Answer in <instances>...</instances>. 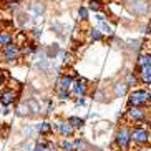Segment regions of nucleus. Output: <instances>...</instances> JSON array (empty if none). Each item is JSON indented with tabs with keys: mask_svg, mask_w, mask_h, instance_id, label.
I'll list each match as a JSON object with an SVG mask.
<instances>
[{
	"mask_svg": "<svg viewBox=\"0 0 151 151\" xmlns=\"http://www.w3.org/2000/svg\"><path fill=\"white\" fill-rule=\"evenodd\" d=\"M115 141H116V146L121 148V150H128L129 145H131V128L128 126H123V128L118 129V133L115 136Z\"/></svg>",
	"mask_w": 151,
	"mask_h": 151,
	"instance_id": "2",
	"label": "nucleus"
},
{
	"mask_svg": "<svg viewBox=\"0 0 151 151\" xmlns=\"http://www.w3.org/2000/svg\"><path fill=\"white\" fill-rule=\"evenodd\" d=\"M4 83H5V76H4V71L0 70V88L4 86Z\"/></svg>",
	"mask_w": 151,
	"mask_h": 151,
	"instance_id": "31",
	"label": "nucleus"
},
{
	"mask_svg": "<svg viewBox=\"0 0 151 151\" xmlns=\"http://www.w3.org/2000/svg\"><path fill=\"white\" fill-rule=\"evenodd\" d=\"M58 98H62V100H68V98H70V91H58Z\"/></svg>",
	"mask_w": 151,
	"mask_h": 151,
	"instance_id": "28",
	"label": "nucleus"
},
{
	"mask_svg": "<svg viewBox=\"0 0 151 151\" xmlns=\"http://www.w3.org/2000/svg\"><path fill=\"white\" fill-rule=\"evenodd\" d=\"M98 28L101 30L103 35H113V28L106 23V20H105V22H98Z\"/></svg>",
	"mask_w": 151,
	"mask_h": 151,
	"instance_id": "18",
	"label": "nucleus"
},
{
	"mask_svg": "<svg viewBox=\"0 0 151 151\" xmlns=\"http://www.w3.org/2000/svg\"><path fill=\"white\" fill-rule=\"evenodd\" d=\"M126 90H128L126 83H116L115 85V93L116 95H124L126 93Z\"/></svg>",
	"mask_w": 151,
	"mask_h": 151,
	"instance_id": "24",
	"label": "nucleus"
},
{
	"mask_svg": "<svg viewBox=\"0 0 151 151\" xmlns=\"http://www.w3.org/2000/svg\"><path fill=\"white\" fill-rule=\"evenodd\" d=\"M35 129H37V133H40V134H50L52 129H53V126L48 121H42V123H38L35 126Z\"/></svg>",
	"mask_w": 151,
	"mask_h": 151,
	"instance_id": "11",
	"label": "nucleus"
},
{
	"mask_svg": "<svg viewBox=\"0 0 151 151\" xmlns=\"http://www.w3.org/2000/svg\"><path fill=\"white\" fill-rule=\"evenodd\" d=\"M60 150L62 151H75V145L71 141H68V139H63V141L60 143Z\"/></svg>",
	"mask_w": 151,
	"mask_h": 151,
	"instance_id": "19",
	"label": "nucleus"
},
{
	"mask_svg": "<svg viewBox=\"0 0 151 151\" xmlns=\"http://www.w3.org/2000/svg\"><path fill=\"white\" fill-rule=\"evenodd\" d=\"M18 55H20V50H18L17 45L9 43L7 47H5V58H7L9 62H14V60H17Z\"/></svg>",
	"mask_w": 151,
	"mask_h": 151,
	"instance_id": "7",
	"label": "nucleus"
},
{
	"mask_svg": "<svg viewBox=\"0 0 151 151\" xmlns=\"http://www.w3.org/2000/svg\"><path fill=\"white\" fill-rule=\"evenodd\" d=\"M105 20H106V17L103 14H96V22H105Z\"/></svg>",
	"mask_w": 151,
	"mask_h": 151,
	"instance_id": "30",
	"label": "nucleus"
},
{
	"mask_svg": "<svg viewBox=\"0 0 151 151\" xmlns=\"http://www.w3.org/2000/svg\"><path fill=\"white\" fill-rule=\"evenodd\" d=\"M151 103V91H148V90H133L131 93L128 95V106H146V105H150Z\"/></svg>",
	"mask_w": 151,
	"mask_h": 151,
	"instance_id": "1",
	"label": "nucleus"
},
{
	"mask_svg": "<svg viewBox=\"0 0 151 151\" xmlns=\"http://www.w3.org/2000/svg\"><path fill=\"white\" fill-rule=\"evenodd\" d=\"M73 145H75V151H85L88 148V143L85 141L83 138H76L75 141H73Z\"/></svg>",
	"mask_w": 151,
	"mask_h": 151,
	"instance_id": "17",
	"label": "nucleus"
},
{
	"mask_svg": "<svg viewBox=\"0 0 151 151\" xmlns=\"http://www.w3.org/2000/svg\"><path fill=\"white\" fill-rule=\"evenodd\" d=\"M143 35H151V27L150 25H146V27H143V32H141Z\"/></svg>",
	"mask_w": 151,
	"mask_h": 151,
	"instance_id": "29",
	"label": "nucleus"
},
{
	"mask_svg": "<svg viewBox=\"0 0 151 151\" xmlns=\"http://www.w3.org/2000/svg\"><path fill=\"white\" fill-rule=\"evenodd\" d=\"M139 81L151 86V75H139Z\"/></svg>",
	"mask_w": 151,
	"mask_h": 151,
	"instance_id": "26",
	"label": "nucleus"
},
{
	"mask_svg": "<svg viewBox=\"0 0 151 151\" xmlns=\"http://www.w3.org/2000/svg\"><path fill=\"white\" fill-rule=\"evenodd\" d=\"M33 145H32V143H25V145H22V146L18 148V150H22V151H33Z\"/></svg>",
	"mask_w": 151,
	"mask_h": 151,
	"instance_id": "27",
	"label": "nucleus"
},
{
	"mask_svg": "<svg viewBox=\"0 0 151 151\" xmlns=\"http://www.w3.org/2000/svg\"><path fill=\"white\" fill-rule=\"evenodd\" d=\"M124 83H126V86H128V88H131V86H136V85L139 83V76H138L136 73H133V71H129V73H126Z\"/></svg>",
	"mask_w": 151,
	"mask_h": 151,
	"instance_id": "12",
	"label": "nucleus"
},
{
	"mask_svg": "<svg viewBox=\"0 0 151 151\" xmlns=\"http://www.w3.org/2000/svg\"><path fill=\"white\" fill-rule=\"evenodd\" d=\"M90 38L93 42H100V40H103V33H101V30L98 27H95V28H91L90 30Z\"/></svg>",
	"mask_w": 151,
	"mask_h": 151,
	"instance_id": "16",
	"label": "nucleus"
},
{
	"mask_svg": "<svg viewBox=\"0 0 151 151\" xmlns=\"http://www.w3.org/2000/svg\"><path fill=\"white\" fill-rule=\"evenodd\" d=\"M131 139H133L136 145H146L150 141V131L143 126H134L131 129Z\"/></svg>",
	"mask_w": 151,
	"mask_h": 151,
	"instance_id": "3",
	"label": "nucleus"
},
{
	"mask_svg": "<svg viewBox=\"0 0 151 151\" xmlns=\"http://www.w3.org/2000/svg\"><path fill=\"white\" fill-rule=\"evenodd\" d=\"M15 91L14 90H5L4 93L0 95V103L4 105V106H10V105H14L15 101Z\"/></svg>",
	"mask_w": 151,
	"mask_h": 151,
	"instance_id": "9",
	"label": "nucleus"
},
{
	"mask_svg": "<svg viewBox=\"0 0 151 151\" xmlns=\"http://www.w3.org/2000/svg\"><path fill=\"white\" fill-rule=\"evenodd\" d=\"M71 91H73L75 96L83 98L86 95V91H88V81L85 80V78H76L73 86H71Z\"/></svg>",
	"mask_w": 151,
	"mask_h": 151,
	"instance_id": "5",
	"label": "nucleus"
},
{
	"mask_svg": "<svg viewBox=\"0 0 151 151\" xmlns=\"http://www.w3.org/2000/svg\"><path fill=\"white\" fill-rule=\"evenodd\" d=\"M126 115H128L129 120L136 121V123H145V121L148 120L146 111L143 110V108H139V106H129L128 111H126Z\"/></svg>",
	"mask_w": 151,
	"mask_h": 151,
	"instance_id": "4",
	"label": "nucleus"
},
{
	"mask_svg": "<svg viewBox=\"0 0 151 151\" xmlns=\"http://www.w3.org/2000/svg\"><path fill=\"white\" fill-rule=\"evenodd\" d=\"M73 83H75L73 76H70V75H62V76L57 80V91H70L71 86H73Z\"/></svg>",
	"mask_w": 151,
	"mask_h": 151,
	"instance_id": "6",
	"label": "nucleus"
},
{
	"mask_svg": "<svg viewBox=\"0 0 151 151\" xmlns=\"http://www.w3.org/2000/svg\"><path fill=\"white\" fill-rule=\"evenodd\" d=\"M57 129L62 136H71V134L75 133V128L68 121H60V123H57Z\"/></svg>",
	"mask_w": 151,
	"mask_h": 151,
	"instance_id": "8",
	"label": "nucleus"
},
{
	"mask_svg": "<svg viewBox=\"0 0 151 151\" xmlns=\"http://www.w3.org/2000/svg\"><path fill=\"white\" fill-rule=\"evenodd\" d=\"M28 113H30V108H28L27 103H22V105L17 108V116H27Z\"/></svg>",
	"mask_w": 151,
	"mask_h": 151,
	"instance_id": "20",
	"label": "nucleus"
},
{
	"mask_svg": "<svg viewBox=\"0 0 151 151\" xmlns=\"http://www.w3.org/2000/svg\"><path fill=\"white\" fill-rule=\"evenodd\" d=\"M67 121H68V123H70L75 129L83 128V124H85V120H83V118H78V116H70V118H68Z\"/></svg>",
	"mask_w": 151,
	"mask_h": 151,
	"instance_id": "14",
	"label": "nucleus"
},
{
	"mask_svg": "<svg viewBox=\"0 0 151 151\" xmlns=\"http://www.w3.org/2000/svg\"><path fill=\"white\" fill-rule=\"evenodd\" d=\"M78 105H80V106H83V105H85V100H83V98H81V100H78Z\"/></svg>",
	"mask_w": 151,
	"mask_h": 151,
	"instance_id": "33",
	"label": "nucleus"
},
{
	"mask_svg": "<svg viewBox=\"0 0 151 151\" xmlns=\"http://www.w3.org/2000/svg\"><path fill=\"white\" fill-rule=\"evenodd\" d=\"M33 32H35V37H37V38H38V37H42V30H38V28H35Z\"/></svg>",
	"mask_w": 151,
	"mask_h": 151,
	"instance_id": "32",
	"label": "nucleus"
},
{
	"mask_svg": "<svg viewBox=\"0 0 151 151\" xmlns=\"http://www.w3.org/2000/svg\"><path fill=\"white\" fill-rule=\"evenodd\" d=\"M78 17H80V20H88V17H90V9L88 7H80L78 9Z\"/></svg>",
	"mask_w": 151,
	"mask_h": 151,
	"instance_id": "21",
	"label": "nucleus"
},
{
	"mask_svg": "<svg viewBox=\"0 0 151 151\" xmlns=\"http://www.w3.org/2000/svg\"><path fill=\"white\" fill-rule=\"evenodd\" d=\"M37 68L45 73L48 70V58H40V62H37Z\"/></svg>",
	"mask_w": 151,
	"mask_h": 151,
	"instance_id": "23",
	"label": "nucleus"
},
{
	"mask_svg": "<svg viewBox=\"0 0 151 151\" xmlns=\"http://www.w3.org/2000/svg\"><path fill=\"white\" fill-rule=\"evenodd\" d=\"M30 10H32V14H33V17H40V15H43L45 12V5L42 4V2H35L33 5H30Z\"/></svg>",
	"mask_w": 151,
	"mask_h": 151,
	"instance_id": "13",
	"label": "nucleus"
},
{
	"mask_svg": "<svg viewBox=\"0 0 151 151\" xmlns=\"http://www.w3.org/2000/svg\"><path fill=\"white\" fill-rule=\"evenodd\" d=\"M27 105H28V108H30L32 113H38V111H40V108H38V105H37L35 100H30V101H27Z\"/></svg>",
	"mask_w": 151,
	"mask_h": 151,
	"instance_id": "25",
	"label": "nucleus"
},
{
	"mask_svg": "<svg viewBox=\"0 0 151 151\" xmlns=\"http://www.w3.org/2000/svg\"><path fill=\"white\" fill-rule=\"evenodd\" d=\"M88 9L93 10L95 14H98L103 9V2L101 0H88Z\"/></svg>",
	"mask_w": 151,
	"mask_h": 151,
	"instance_id": "15",
	"label": "nucleus"
},
{
	"mask_svg": "<svg viewBox=\"0 0 151 151\" xmlns=\"http://www.w3.org/2000/svg\"><path fill=\"white\" fill-rule=\"evenodd\" d=\"M146 65H151V53H139L136 58V68L139 70Z\"/></svg>",
	"mask_w": 151,
	"mask_h": 151,
	"instance_id": "10",
	"label": "nucleus"
},
{
	"mask_svg": "<svg viewBox=\"0 0 151 151\" xmlns=\"http://www.w3.org/2000/svg\"><path fill=\"white\" fill-rule=\"evenodd\" d=\"M138 151H145V150H138Z\"/></svg>",
	"mask_w": 151,
	"mask_h": 151,
	"instance_id": "34",
	"label": "nucleus"
},
{
	"mask_svg": "<svg viewBox=\"0 0 151 151\" xmlns=\"http://www.w3.org/2000/svg\"><path fill=\"white\" fill-rule=\"evenodd\" d=\"M9 43H12V35H9V33H0V47H7Z\"/></svg>",
	"mask_w": 151,
	"mask_h": 151,
	"instance_id": "22",
	"label": "nucleus"
}]
</instances>
